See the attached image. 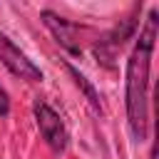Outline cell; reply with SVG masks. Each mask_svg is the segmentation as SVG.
<instances>
[{
    "label": "cell",
    "instance_id": "obj_3",
    "mask_svg": "<svg viewBox=\"0 0 159 159\" xmlns=\"http://www.w3.org/2000/svg\"><path fill=\"white\" fill-rule=\"evenodd\" d=\"M32 114H35V124H37L40 137L45 139V144L55 154H62L67 149V142H70V134H67V127H65L62 117L40 97L32 102Z\"/></svg>",
    "mask_w": 159,
    "mask_h": 159
},
{
    "label": "cell",
    "instance_id": "obj_1",
    "mask_svg": "<svg viewBox=\"0 0 159 159\" xmlns=\"http://www.w3.org/2000/svg\"><path fill=\"white\" fill-rule=\"evenodd\" d=\"M159 35V10L149 7L147 20L142 25L139 37L127 57L124 67V109H127V127L134 142L147 139L149 124V77H152V57Z\"/></svg>",
    "mask_w": 159,
    "mask_h": 159
},
{
    "label": "cell",
    "instance_id": "obj_5",
    "mask_svg": "<svg viewBox=\"0 0 159 159\" xmlns=\"http://www.w3.org/2000/svg\"><path fill=\"white\" fill-rule=\"evenodd\" d=\"M40 20H42V25L52 32L55 42H57L62 50H67L70 55H82V45L77 42V35H80V32H87V30H89L87 25L72 22V20L57 15L55 10H42V12H40Z\"/></svg>",
    "mask_w": 159,
    "mask_h": 159
},
{
    "label": "cell",
    "instance_id": "obj_8",
    "mask_svg": "<svg viewBox=\"0 0 159 159\" xmlns=\"http://www.w3.org/2000/svg\"><path fill=\"white\" fill-rule=\"evenodd\" d=\"M149 159H157V147H152V152H149Z\"/></svg>",
    "mask_w": 159,
    "mask_h": 159
},
{
    "label": "cell",
    "instance_id": "obj_6",
    "mask_svg": "<svg viewBox=\"0 0 159 159\" xmlns=\"http://www.w3.org/2000/svg\"><path fill=\"white\" fill-rule=\"evenodd\" d=\"M65 70H67V75L72 77V82H75V87L84 94V99L89 102V107L102 117L104 114V107H102V97H99V92H97V87L92 84V80H87V75H82L70 60H65Z\"/></svg>",
    "mask_w": 159,
    "mask_h": 159
},
{
    "label": "cell",
    "instance_id": "obj_4",
    "mask_svg": "<svg viewBox=\"0 0 159 159\" xmlns=\"http://www.w3.org/2000/svg\"><path fill=\"white\" fill-rule=\"evenodd\" d=\"M0 65L15 75L17 80H25V82H42V70L5 35L0 32Z\"/></svg>",
    "mask_w": 159,
    "mask_h": 159
},
{
    "label": "cell",
    "instance_id": "obj_7",
    "mask_svg": "<svg viewBox=\"0 0 159 159\" xmlns=\"http://www.w3.org/2000/svg\"><path fill=\"white\" fill-rule=\"evenodd\" d=\"M10 114V94L5 87H0V117H7Z\"/></svg>",
    "mask_w": 159,
    "mask_h": 159
},
{
    "label": "cell",
    "instance_id": "obj_2",
    "mask_svg": "<svg viewBox=\"0 0 159 159\" xmlns=\"http://www.w3.org/2000/svg\"><path fill=\"white\" fill-rule=\"evenodd\" d=\"M137 25H139V20H137L134 15H129V17L119 20L112 30L102 32V35L92 42V55H94V60H97L102 67L112 70V67H114V65H112V60H114V57H117V52L124 47V42L134 37Z\"/></svg>",
    "mask_w": 159,
    "mask_h": 159
}]
</instances>
